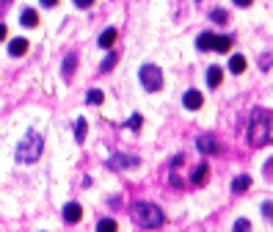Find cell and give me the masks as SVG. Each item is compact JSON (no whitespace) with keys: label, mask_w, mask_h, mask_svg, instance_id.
I'll list each match as a JSON object with an SVG mask.
<instances>
[{"label":"cell","mask_w":273,"mask_h":232,"mask_svg":"<svg viewBox=\"0 0 273 232\" xmlns=\"http://www.w3.org/2000/svg\"><path fill=\"white\" fill-rule=\"evenodd\" d=\"M130 213H133V221L138 224V227H146V229H158V227H163V221H166L163 210L158 204H149V202H135Z\"/></svg>","instance_id":"1"},{"label":"cell","mask_w":273,"mask_h":232,"mask_svg":"<svg viewBox=\"0 0 273 232\" xmlns=\"http://www.w3.org/2000/svg\"><path fill=\"white\" fill-rule=\"evenodd\" d=\"M42 147H44V138L39 135L36 130H28L22 135V141L17 144V160L19 163H36L39 155H42Z\"/></svg>","instance_id":"2"},{"label":"cell","mask_w":273,"mask_h":232,"mask_svg":"<svg viewBox=\"0 0 273 232\" xmlns=\"http://www.w3.org/2000/svg\"><path fill=\"white\" fill-rule=\"evenodd\" d=\"M270 138V116L268 111H254L251 113V125H249V141L254 147L268 144Z\"/></svg>","instance_id":"3"},{"label":"cell","mask_w":273,"mask_h":232,"mask_svg":"<svg viewBox=\"0 0 273 232\" xmlns=\"http://www.w3.org/2000/svg\"><path fill=\"white\" fill-rule=\"evenodd\" d=\"M138 78H141V86H144L146 91H160L163 88V72H160V66H155V64L141 66Z\"/></svg>","instance_id":"4"},{"label":"cell","mask_w":273,"mask_h":232,"mask_svg":"<svg viewBox=\"0 0 273 232\" xmlns=\"http://www.w3.org/2000/svg\"><path fill=\"white\" fill-rule=\"evenodd\" d=\"M202 102H204V97H202V91H196V88L185 91V97H182V105H185L188 111H199Z\"/></svg>","instance_id":"5"},{"label":"cell","mask_w":273,"mask_h":232,"mask_svg":"<svg viewBox=\"0 0 273 232\" xmlns=\"http://www.w3.org/2000/svg\"><path fill=\"white\" fill-rule=\"evenodd\" d=\"M196 147H199V152H204V155H215L218 149V141L213 138V135H199V141H196Z\"/></svg>","instance_id":"6"},{"label":"cell","mask_w":273,"mask_h":232,"mask_svg":"<svg viewBox=\"0 0 273 232\" xmlns=\"http://www.w3.org/2000/svg\"><path fill=\"white\" fill-rule=\"evenodd\" d=\"M80 218H83V207H80L78 202H69L64 207V221H69V224H78Z\"/></svg>","instance_id":"7"},{"label":"cell","mask_w":273,"mask_h":232,"mask_svg":"<svg viewBox=\"0 0 273 232\" xmlns=\"http://www.w3.org/2000/svg\"><path fill=\"white\" fill-rule=\"evenodd\" d=\"M108 166H111V169H127V166H138V158H127V155H113V158L108 160Z\"/></svg>","instance_id":"8"},{"label":"cell","mask_w":273,"mask_h":232,"mask_svg":"<svg viewBox=\"0 0 273 232\" xmlns=\"http://www.w3.org/2000/svg\"><path fill=\"white\" fill-rule=\"evenodd\" d=\"M207 163H199V166L193 169V174H190V182H193V185H204V180H207Z\"/></svg>","instance_id":"9"},{"label":"cell","mask_w":273,"mask_h":232,"mask_svg":"<svg viewBox=\"0 0 273 232\" xmlns=\"http://www.w3.org/2000/svg\"><path fill=\"white\" fill-rule=\"evenodd\" d=\"M221 80H224L221 66H210V69H207V86L215 88V86H221Z\"/></svg>","instance_id":"10"},{"label":"cell","mask_w":273,"mask_h":232,"mask_svg":"<svg viewBox=\"0 0 273 232\" xmlns=\"http://www.w3.org/2000/svg\"><path fill=\"white\" fill-rule=\"evenodd\" d=\"M9 53H11V56H25V53H28V42H25V39H11V42H9Z\"/></svg>","instance_id":"11"},{"label":"cell","mask_w":273,"mask_h":232,"mask_svg":"<svg viewBox=\"0 0 273 232\" xmlns=\"http://www.w3.org/2000/svg\"><path fill=\"white\" fill-rule=\"evenodd\" d=\"M249 188H251V177L249 174L235 177V182H232V191H235V194H243V191H249Z\"/></svg>","instance_id":"12"},{"label":"cell","mask_w":273,"mask_h":232,"mask_svg":"<svg viewBox=\"0 0 273 232\" xmlns=\"http://www.w3.org/2000/svg\"><path fill=\"white\" fill-rule=\"evenodd\" d=\"M196 47H199V50H213L215 47V33H202V36L196 39Z\"/></svg>","instance_id":"13"},{"label":"cell","mask_w":273,"mask_h":232,"mask_svg":"<svg viewBox=\"0 0 273 232\" xmlns=\"http://www.w3.org/2000/svg\"><path fill=\"white\" fill-rule=\"evenodd\" d=\"M19 22H22L25 28H33V25H39V14H36L33 9H25L22 17H19Z\"/></svg>","instance_id":"14"},{"label":"cell","mask_w":273,"mask_h":232,"mask_svg":"<svg viewBox=\"0 0 273 232\" xmlns=\"http://www.w3.org/2000/svg\"><path fill=\"white\" fill-rule=\"evenodd\" d=\"M229 69L235 72V75L245 72V58H243V56H232V58H229Z\"/></svg>","instance_id":"15"},{"label":"cell","mask_w":273,"mask_h":232,"mask_svg":"<svg viewBox=\"0 0 273 232\" xmlns=\"http://www.w3.org/2000/svg\"><path fill=\"white\" fill-rule=\"evenodd\" d=\"M113 42H116V28L102 31V36H100V47H111Z\"/></svg>","instance_id":"16"},{"label":"cell","mask_w":273,"mask_h":232,"mask_svg":"<svg viewBox=\"0 0 273 232\" xmlns=\"http://www.w3.org/2000/svg\"><path fill=\"white\" fill-rule=\"evenodd\" d=\"M229 47H232V39H229V36H215V47H213V50L229 53Z\"/></svg>","instance_id":"17"},{"label":"cell","mask_w":273,"mask_h":232,"mask_svg":"<svg viewBox=\"0 0 273 232\" xmlns=\"http://www.w3.org/2000/svg\"><path fill=\"white\" fill-rule=\"evenodd\" d=\"M75 64H78V56H66V61H64V78H66V80L72 78V72H75Z\"/></svg>","instance_id":"18"},{"label":"cell","mask_w":273,"mask_h":232,"mask_svg":"<svg viewBox=\"0 0 273 232\" xmlns=\"http://www.w3.org/2000/svg\"><path fill=\"white\" fill-rule=\"evenodd\" d=\"M119 227H116V221L113 218H102V221L97 224V232H116Z\"/></svg>","instance_id":"19"},{"label":"cell","mask_w":273,"mask_h":232,"mask_svg":"<svg viewBox=\"0 0 273 232\" xmlns=\"http://www.w3.org/2000/svg\"><path fill=\"white\" fill-rule=\"evenodd\" d=\"M102 100H105V94H102L100 88H91V91L86 94V102H91V105H100Z\"/></svg>","instance_id":"20"},{"label":"cell","mask_w":273,"mask_h":232,"mask_svg":"<svg viewBox=\"0 0 273 232\" xmlns=\"http://www.w3.org/2000/svg\"><path fill=\"white\" fill-rule=\"evenodd\" d=\"M86 130H88V127H86V122H83V119L75 122V138H78V141H83V138H86Z\"/></svg>","instance_id":"21"},{"label":"cell","mask_w":273,"mask_h":232,"mask_svg":"<svg viewBox=\"0 0 273 232\" xmlns=\"http://www.w3.org/2000/svg\"><path fill=\"white\" fill-rule=\"evenodd\" d=\"M210 19H213V22H221V25H224L229 17H227V11H224V9H213V11H210Z\"/></svg>","instance_id":"22"},{"label":"cell","mask_w":273,"mask_h":232,"mask_svg":"<svg viewBox=\"0 0 273 232\" xmlns=\"http://www.w3.org/2000/svg\"><path fill=\"white\" fill-rule=\"evenodd\" d=\"M235 232H251V221H249V218H237V221H235Z\"/></svg>","instance_id":"23"},{"label":"cell","mask_w":273,"mask_h":232,"mask_svg":"<svg viewBox=\"0 0 273 232\" xmlns=\"http://www.w3.org/2000/svg\"><path fill=\"white\" fill-rule=\"evenodd\" d=\"M116 58H119V56H116V53H108V58L105 61H102V69H113V66H116Z\"/></svg>","instance_id":"24"},{"label":"cell","mask_w":273,"mask_h":232,"mask_svg":"<svg viewBox=\"0 0 273 232\" xmlns=\"http://www.w3.org/2000/svg\"><path fill=\"white\" fill-rule=\"evenodd\" d=\"M262 216L268 221H273V202H262Z\"/></svg>","instance_id":"25"},{"label":"cell","mask_w":273,"mask_h":232,"mask_svg":"<svg viewBox=\"0 0 273 232\" xmlns=\"http://www.w3.org/2000/svg\"><path fill=\"white\" fill-rule=\"evenodd\" d=\"M141 122H144V119H141L138 113H133V116H130V130H138V127H141Z\"/></svg>","instance_id":"26"},{"label":"cell","mask_w":273,"mask_h":232,"mask_svg":"<svg viewBox=\"0 0 273 232\" xmlns=\"http://www.w3.org/2000/svg\"><path fill=\"white\" fill-rule=\"evenodd\" d=\"M91 3H94V0H75V6H80V9H88Z\"/></svg>","instance_id":"27"},{"label":"cell","mask_w":273,"mask_h":232,"mask_svg":"<svg viewBox=\"0 0 273 232\" xmlns=\"http://www.w3.org/2000/svg\"><path fill=\"white\" fill-rule=\"evenodd\" d=\"M56 3H58V0H42V6H44V9H53Z\"/></svg>","instance_id":"28"},{"label":"cell","mask_w":273,"mask_h":232,"mask_svg":"<svg viewBox=\"0 0 273 232\" xmlns=\"http://www.w3.org/2000/svg\"><path fill=\"white\" fill-rule=\"evenodd\" d=\"M235 3H237V6H251L254 0H235Z\"/></svg>","instance_id":"29"}]
</instances>
